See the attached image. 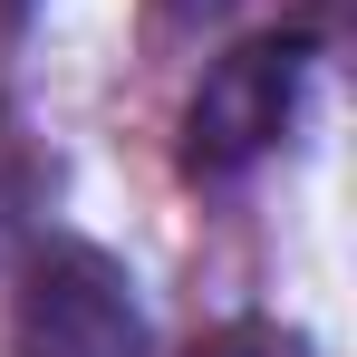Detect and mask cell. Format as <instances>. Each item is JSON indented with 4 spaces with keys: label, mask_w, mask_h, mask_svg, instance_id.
I'll return each mask as SVG.
<instances>
[{
    "label": "cell",
    "mask_w": 357,
    "mask_h": 357,
    "mask_svg": "<svg viewBox=\"0 0 357 357\" xmlns=\"http://www.w3.org/2000/svg\"><path fill=\"white\" fill-rule=\"evenodd\" d=\"M319 10H299L280 29H251L232 39L222 59L193 77V97H183V174L193 183H241L280 135L299 126V97H309V77H319Z\"/></svg>",
    "instance_id": "obj_1"
},
{
    "label": "cell",
    "mask_w": 357,
    "mask_h": 357,
    "mask_svg": "<svg viewBox=\"0 0 357 357\" xmlns=\"http://www.w3.org/2000/svg\"><path fill=\"white\" fill-rule=\"evenodd\" d=\"M10 357H155L145 299L107 241H39L10 299Z\"/></svg>",
    "instance_id": "obj_2"
},
{
    "label": "cell",
    "mask_w": 357,
    "mask_h": 357,
    "mask_svg": "<svg viewBox=\"0 0 357 357\" xmlns=\"http://www.w3.org/2000/svg\"><path fill=\"white\" fill-rule=\"evenodd\" d=\"M155 10H165L174 29H222V20H232L241 0H155Z\"/></svg>",
    "instance_id": "obj_3"
},
{
    "label": "cell",
    "mask_w": 357,
    "mask_h": 357,
    "mask_svg": "<svg viewBox=\"0 0 357 357\" xmlns=\"http://www.w3.org/2000/svg\"><path fill=\"white\" fill-rule=\"evenodd\" d=\"M39 10H49V0H0V29H10V39H20V29H29V20H39Z\"/></svg>",
    "instance_id": "obj_4"
}]
</instances>
